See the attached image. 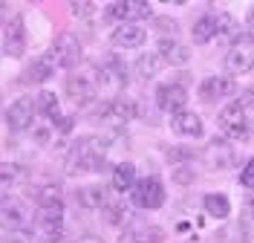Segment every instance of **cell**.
<instances>
[{
    "mask_svg": "<svg viewBox=\"0 0 254 243\" xmlns=\"http://www.w3.org/2000/svg\"><path fill=\"white\" fill-rule=\"evenodd\" d=\"M220 130L228 139H249L252 130V96L231 101L225 110H220Z\"/></svg>",
    "mask_w": 254,
    "mask_h": 243,
    "instance_id": "6da1fadb",
    "label": "cell"
},
{
    "mask_svg": "<svg viewBox=\"0 0 254 243\" xmlns=\"http://www.w3.org/2000/svg\"><path fill=\"white\" fill-rule=\"evenodd\" d=\"M104 151H107V142H104V139H98V136H81L78 142L69 148V154H66V162H69L66 171H69V174L93 171L95 162H101Z\"/></svg>",
    "mask_w": 254,
    "mask_h": 243,
    "instance_id": "7a4b0ae2",
    "label": "cell"
},
{
    "mask_svg": "<svg viewBox=\"0 0 254 243\" xmlns=\"http://www.w3.org/2000/svg\"><path fill=\"white\" fill-rule=\"evenodd\" d=\"M252 58H254L252 32H246L237 44H234V47L228 49V55H225V70H228V79H234V76H246V73L252 70Z\"/></svg>",
    "mask_w": 254,
    "mask_h": 243,
    "instance_id": "3957f363",
    "label": "cell"
},
{
    "mask_svg": "<svg viewBox=\"0 0 254 243\" xmlns=\"http://www.w3.org/2000/svg\"><path fill=\"white\" fill-rule=\"evenodd\" d=\"M153 15L150 3L144 0H119V3H110L104 9V17L107 20H122V23H133V20H147Z\"/></svg>",
    "mask_w": 254,
    "mask_h": 243,
    "instance_id": "277c9868",
    "label": "cell"
},
{
    "mask_svg": "<svg viewBox=\"0 0 254 243\" xmlns=\"http://www.w3.org/2000/svg\"><path fill=\"white\" fill-rule=\"evenodd\" d=\"M136 116V107L125 101V98H113V101H104L98 110H95V122H101V125H110V128H125L127 122Z\"/></svg>",
    "mask_w": 254,
    "mask_h": 243,
    "instance_id": "5b68a950",
    "label": "cell"
},
{
    "mask_svg": "<svg viewBox=\"0 0 254 243\" xmlns=\"http://www.w3.org/2000/svg\"><path fill=\"white\" fill-rule=\"evenodd\" d=\"M35 226L47 241H61L64 235V203L55 206H41L35 214Z\"/></svg>",
    "mask_w": 254,
    "mask_h": 243,
    "instance_id": "8992f818",
    "label": "cell"
},
{
    "mask_svg": "<svg viewBox=\"0 0 254 243\" xmlns=\"http://www.w3.org/2000/svg\"><path fill=\"white\" fill-rule=\"evenodd\" d=\"M130 194H133V203L136 206L153 211V209H162V203H165V185L156 177H147V179H139L130 188Z\"/></svg>",
    "mask_w": 254,
    "mask_h": 243,
    "instance_id": "52a82bcc",
    "label": "cell"
},
{
    "mask_svg": "<svg viewBox=\"0 0 254 243\" xmlns=\"http://www.w3.org/2000/svg\"><path fill=\"white\" fill-rule=\"evenodd\" d=\"M98 87L104 93H122L127 87V67L119 58H104V64L98 67Z\"/></svg>",
    "mask_w": 254,
    "mask_h": 243,
    "instance_id": "ba28073f",
    "label": "cell"
},
{
    "mask_svg": "<svg viewBox=\"0 0 254 243\" xmlns=\"http://www.w3.org/2000/svg\"><path fill=\"white\" fill-rule=\"evenodd\" d=\"M49 52H52V58H55V67L69 70V67L78 64V58H81V41L72 32H61L55 38V44H52Z\"/></svg>",
    "mask_w": 254,
    "mask_h": 243,
    "instance_id": "9c48e42d",
    "label": "cell"
},
{
    "mask_svg": "<svg viewBox=\"0 0 254 243\" xmlns=\"http://www.w3.org/2000/svg\"><path fill=\"white\" fill-rule=\"evenodd\" d=\"M202 162L211 171H225V168H231L237 162V157H234V148L228 145L225 139H211L202 148Z\"/></svg>",
    "mask_w": 254,
    "mask_h": 243,
    "instance_id": "30bf717a",
    "label": "cell"
},
{
    "mask_svg": "<svg viewBox=\"0 0 254 243\" xmlns=\"http://www.w3.org/2000/svg\"><path fill=\"white\" fill-rule=\"evenodd\" d=\"M26 226V206L17 197H0V229L17 232Z\"/></svg>",
    "mask_w": 254,
    "mask_h": 243,
    "instance_id": "8fae6325",
    "label": "cell"
},
{
    "mask_svg": "<svg viewBox=\"0 0 254 243\" xmlns=\"http://www.w3.org/2000/svg\"><path fill=\"white\" fill-rule=\"evenodd\" d=\"M3 47H6L9 58H20L26 52V26H23V17L20 15L9 17V23L3 29Z\"/></svg>",
    "mask_w": 254,
    "mask_h": 243,
    "instance_id": "7c38bea8",
    "label": "cell"
},
{
    "mask_svg": "<svg viewBox=\"0 0 254 243\" xmlns=\"http://www.w3.org/2000/svg\"><path fill=\"white\" fill-rule=\"evenodd\" d=\"M6 122H9V130H12V133L29 130L32 122H35V104H32V98L29 96L17 98L15 104L9 107V113H6Z\"/></svg>",
    "mask_w": 254,
    "mask_h": 243,
    "instance_id": "4fadbf2b",
    "label": "cell"
},
{
    "mask_svg": "<svg viewBox=\"0 0 254 243\" xmlns=\"http://www.w3.org/2000/svg\"><path fill=\"white\" fill-rule=\"evenodd\" d=\"M156 104L165 110V113H179V110H185V104H188V93H185V87H179V84H162L156 90Z\"/></svg>",
    "mask_w": 254,
    "mask_h": 243,
    "instance_id": "5bb4252c",
    "label": "cell"
},
{
    "mask_svg": "<svg viewBox=\"0 0 254 243\" xmlns=\"http://www.w3.org/2000/svg\"><path fill=\"white\" fill-rule=\"evenodd\" d=\"M234 90H237V87H234V79H228V76H211V79L202 81L199 98L208 101V104H214V101H220V98H228Z\"/></svg>",
    "mask_w": 254,
    "mask_h": 243,
    "instance_id": "9a60e30c",
    "label": "cell"
},
{
    "mask_svg": "<svg viewBox=\"0 0 254 243\" xmlns=\"http://www.w3.org/2000/svg\"><path fill=\"white\" fill-rule=\"evenodd\" d=\"M110 41H113V47H119V49H136L147 41V32L142 26H136V23H122V26L113 29Z\"/></svg>",
    "mask_w": 254,
    "mask_h": 243,
    "instance_id": "2e32d148",
    "label": "cell"
},
{
    "mask_svg": "<svg viewBox=\"0 0 254 243\" xmlns=\"http://www.w3.org/2000/svg\"><path fill=\"white\" fill-rule=\"evenodd\" d=\"M66 96H69V101L75 107H87L95 98V84L87 76H69V81H66Z\"/></svg>",
    "mask_w": 254,
    "mask_h": 243,
    "instance_id": "e0dca14e",
    "label": "cell"
},
{
    "mask_svg": "<svg viewBox=\"0 0 254 243\" xmlns=\"http://www.w3.org/2000/svg\"><path fill=\"white\" fill-rule=\"evenodd\" d=\"M171 128L179 136H202V119L196 113H190V110H179L171 119Z\"/></svg>",
    "mask_w": 254,
    "mask_h": 243,
    "instance_id": "ac0fdd59",
    "label": "cell"
},
{
    "mask_svg": "<svg viewBox=\"0 0 254 243\" xmlns=\"http://www.w3.org/2000/svg\"><path fill=\"white\" fill-rule=\"evenodd\" d=\"M136 185V168H133V162H119L116 168H113V177H110V188L113 191H119V194H125Z\"/></svg>",
    "mask_w": 254,
    "mask_h": 243,
    "instance_id": "d6986e66",
    "label": "cell"
},
{
    "mask_svg": "<svg viewBox=\"0 0 254 243\" xmlns=\"http://www.w3.org/2000/svg\"><path fill=\"white\" fill-rule=\"evenodd\" d=\"M156 55H159V61H168V64H185L190 52H188V47H182L174 38H162Z\"/></svg>",
    "mask_w": 254,
    "mask_h": 243,
    "instance_id": "ffe728a7",
    "label": "cell"
},
{
    "mask_svg": "<svg viewBox=\"0 0 254 243\" xmlns=\"http://www.w3.org/2000/svg\"><path fill=\"white\" fill-rule=\"evenodd\" d=\"M78 203L90 211L104 209V206H107V188H104V185H84L78 191Z\"/></svg>",
    "mask_w": 254,
    "mask_h": 243,
    "instance_id": "44dd1931",
    "label": "cell"
},
{
    "mask_svg": "<svg viewBox=\"0 0 254 243\" xmlns=\"http://www.w3.org/2000/svg\"><path fill=\"white\" fill-rule=\"evenodd\" d=\"M119 243H162V229H125Z\"/></svg>",
    "mask_w": 254,
    "mask_h": 243,
    "instance_id": "7402d4cb",
    "label": "cell"
},
{
    "mask_svg": "<svg viewBox=\"0 0 254 243\" xmlns=\"http://www.w3.org/2000/svg\"><path fill=\"white\" fill-rule=\"evenodd\" d=\"M55 70H58V67H55L52 52H44V55L29 67V81H47V79H52V73H55Z\"/></svg>",
    "mask_w": 254,
    "mask_h": 243,
    "instance_id": "603a6c76",
    "label": "cell"
},
{
    "mask_svg": "<svg viewBox=\"0 0 254 243\" xmlns=\"http://www.w3.org/2000/svg\"><path fill=\"white\" fill-rule=\"evenodd\" d=\"M202 206H205V211L211 217H220V220L231 214V200L225 194H208L205 200H202Z\"/></svg>",
    "mask_w": 254,
    "mask_h": 243,
    "instance_id": "cb8c5ba5",
    "label": "cell"
},
{
    "mask_svg": "<svg viewBox=\"0 0 254 243\" xmlns=\"http://www.w3.org/2000/svg\"><path fill=\"white\" fill-rule=\"evenodd\" d=\"M159 55L156 52H144V55H139V61H136V70H139V79L142 81H150L153 76L159 73Z\"/></svg>",
    "mask_w": 254,
    "mask_h": 243,
    "instance_id": "d4e9b609",
    "label": "cell"
},
{
    "mask_svg": "<svg viewBox=\"0 0 254 243\" xmlns=\"http://www.w3.org/2000/svg\"><path fill=\"white\" fill-rule=\"evenodd\" d=\"M214 35H217V20H214V15L199 17L196 26H193V41H196V44H208Z\"/></svg>",
    "mask_w": 254,
    "mask_h": 243,
    "instance_id": "484cf974",
    "label": "cell"
},
{
    "mask_svg": "<svg viewBox=\"0 0 254 243\" xmlns=\"http://www.w3.org/2000/svg\"><path fill=\"white\" fill-rule=\"evenodd\" d=\"M35 110L41 116H52V113H58V96L55 93H49V90H41L38 96H35Z\"/></svg>",
    "mask_w": 254,
    "mask_h": 243,
    "instance_id": "4316f807",
    "label": "cell"
},
{
    "mask_svg": "<svg viewBox=\"0 0 254 243\" xmlns=\"http://www.w3.org/2000/svg\"><path fill=\"white\" fill-rule=\"evenodd\" d=\"M35 200H38V206H55V203H61V185H55V182L41 185L35 191Z\"/></svg>",
    "mask_w": 254,
    "mask_h": 243,
    "instance_id": "83f0119b",
    "label": "cell"
},
{
    "mask_svg": "<svg viewBox=\"0 0 254 243\" xmlns=\"http://www.w3.org/2000/svg\"><path fill=\"white\" fill-rule=\"evenodd\" d=\"M23 177V168L17 162H0V185H15Z\"/></svg>",
    "mask_w": 254,
    "mask_h": 243,
    "instance_id": "f1b7e54d",
    "label": "cell"
},
{
    "mask_svg": "<svg viewBox=\"0 0 254 243\" xmlns=\"http://www.w3.org/2000/svg\"><path fill=\"white\" fill-rule=\"evenodd\" d=\"M49 119H52V125L61 130V133H69V130H72V119H69V116H61V110H58V113H52Z\"/></svg>",
    "mask_w": 254,
    "mask_h": 243,
    "instance_id": "f546056e",
    "label": "cell"
},
{
    "mask_svg": "<svg viewBox=\"0 0 254 243\" xmlns=\"http://www.w3.org/2000/svg\"><path fill=\"white\" fill-rule=\"evenodd\" d=\"M240 185H243V188H252L254 185V162L252 160L246 162V168H243V174H240Z\"/></svg>",
    "mask_w": 254,
    "mask_h": 243,
    "instance_id": "4dcf8cb0",
    "label": "cell"
},
{
    "mask_svg": "<svg viewBox=\"0 0 254 243\" xmlns=\"http://www.w3.org/2000/svg\"><path fill=\"white\" fill-rule=\"evenodd\" d=\"M168 157H171V162H176V160H193V151H190V148H174Z\"/></svg>",
    "mask_w": 254,
    "mask_h": 243,
    "instance_id": "1f68e13d",
    "label": "cell"
},
{
    "mask_svg": "<svg viewBox=\"0 0 254 243\" xmlns=\"http://www.w3.org/2000/svg\"><path fill=\"white\" fill-rule=\"evenodd\" d=\"M35 142H38V145H47V142H49V130L47 128H38V130H35Z\"/></svg>",
    "mask_w": 254,
    "mask_h": 243,
    "instance_id": "d6a6232c",
    "label": "cell"
},
{
    "mask_svg": "<svg viewBox=\"0 0 254 243\" xmlns=\"http://www.w3.org/2000/svg\"><path fill=\"white\" fill-rule=\"evenodd\" d=\"M72 12H75V15H90L93 6H90V3H72Z\"/></svg>",
    "mask_w": 254,
    "mask_h": 243,
    "instance_id": "836d02e7",
    "label": "cell"
},
{
    "mask_svg": "<svg viewBox=\"0 0 254 243\" xmlns=\"http://www.w3.org/2000/svg\"><path fill=\"white\" fill-rule=\"evenodd\" d=\"M174 179H176V182H190L193 174H190V171H174Z\"/></svg>",
    "mask_w": 254,
    "mask_h": 243,
    "instance_id": "e575fe53",
    "label": "cell"
},
{
    "mask_svg": "<svg viewBox=\"0 0 254 243\" xmlns=\"http://www.w3.org/2000/svg\"><path fill=\"white\" fill-rule=\"evenodd\" d=\"M72 243H104L101 238H95V235H81L78 241H72Z\"/></svg>",
    "mask_w": 254,
    "mask_h": 243,
    "instance_id": "d590c367",
    "label": "cell"
},
{
    "mask_svg": "<svg viewBox=\"0 0 254 243\" xmlns=\"http://www.w3.org/2000/svg\"><path fill=\"white\" fill-rule=\"evenodd\" d=\"M0 243H17V241H15V238H3Z\"/></svg>",
    "mask_w": 254,
    "mask_h": 243,
    "instance_id": "8d00e7d4",
    "label": "cell"
}]
</instances>
